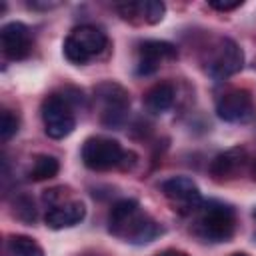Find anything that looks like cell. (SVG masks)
Masks as SVG:
<instances>
[{
    "mask_svg": "<svg viewBox=\"0 0 256 256\" xmlns=\"http://www.w3.org/2000/svg\"><path fill=\"white\" fill-rule=\"evenodd\" d=\"M40 116L44 124V132L54 138L62 140L70 136L76 128V114H74V100L64 92H52L42 100Z\"/></svg>",
    "mask_w": 256,
    "mask_h": 256,
    "instance_id": "cell-5",
    "label": "cell"
},
{
    "mask_svg": "<svg viewBox=\"0 0 256 256\" xmlns=\"http://www.w3.org/2000/svg\"><path fill=\"white\" fill-rule=\"evenodd\" d=\"M28 6L30 8H54V6H58V2H28Z\"/></svg>",
    "mask_w": 256,
    "mask_h": 256,
    "instance_id": "cell-21",
    "label": "cell"
},
{
    "mask_svg": "<svg viewBox=\"0 0 256 256\" xmlns=\"http://www.w3.org/2000/svg\"><path fill=\"white\" fill-rule=\"evenodd\" d=\"M160 192L180 214H194L204 202L198 184L188 176H172L164 180L160 184Z\"/></svg>",
    "mask_w": 256,
    "mask_h": 256,
    "instance_id": "cell-9",
    "label": "cell"
},
{
    "mask_svg": "<svg viewBox=\"0 0 256 256\" xmlns=\"http://www.w3.org/2000/svg\"><path fill=\"white\" fill-rule=\"evenodd\" d=\"M18 128H20V118H18V114H14L12 110L4 108V110H2V120H0V138H2L4 142H8V140L18 132Z\"/></svg>",
    "mask_w": 256,
    "mask_h": 256,
    "instance_id": "cell-18",
    "label": "cell"
},
{
    "mask_svg": "<svg viewBox=\"0 0 256 256\" xmlns=\"http://www.w3.org/2000/svg\"><path fill=\"white\" fill-rule=\"evenodd\" d=\"M108 230L122 242L138 246L148 244L164 234V228L132 198H124L112 204L108 212Z\"/></svg>",
    "mask_w": 256,
    "mask_h": 256,
    "instance_id": "cell-1",
    "label": "cell"
},
{
    "mask_svg": "<svg viewBox=\"0 0 256 256\" xmlns=\"http://www.w3.org/2000/svg\"><path fill=\"white\" fill-rule=\"evenodd\" d=\"M178 50L174 44L166 40H142L138 44V58H136V74L150 76L154 74L164 62L176 60Z\"/></svg>",
    "mask_w": 256,
    "mask_h": 256,
    "instance_id": "cell-11",
    "label": "cell"
},
{
    "mask_svg": "<svg viewBox=\"0 0 256 256\" xmlns=\"http://www.w3.org/2000/svg\"><path fill=\"white\" fill-rule=\"evenodd\" d=\"M156 256H188L186 252H180V250H162V252H158Z\"/></svg>",
    "mask_w": 256,
    "mask_h": 256,
    "instance_id": "cell-22",
    "label": "cell"
},
{
    "mask_svg": "<svg viewBox=\"0 0 256 256\" xmlns=\"http://www.w3.org/2000/svg\"><path fill=\"white\" fill-rule=\"evenodd\" d=\"M194 214V234L204 242H228L236 232V212L230 204L204 200Z\"/></svg>",
    "mask_w": 256,
    "mask_h": 256,
    "instance_id": "cell-3",
    "label": "cell"
},
{
    "mask_svg": "<svg viewBox=\"0 0 256 256\" xmlns=\"http://www.w3.org/2000/svg\"><path fill=\"white\" fill-rule=\"evenodd\" d=\"M2 52L8 60H24L32 52V32L22 22H8L0 30Z\"/></svg>",
    "mask_w": 256,
    "mask_h": 256,
    "instance_id": "cell-13",
    "label": "cell"
},
{
    "mask_svg": "<svg viewBox=\"0 0 256 256\" xmlns=\"http://www.w3.org/2000/svg\"><path fill=\"white\" fill-rule=\"evenodd\" d=\"M216 114L224 122H246L254 116V100L248 90L232 88L218 96L216 100Z\"/></svg>",
    "mask_w": 256,
    "mask_h": 256,
    "instance_id": "cell-10",
    "label": "cell"
},
{
    "mask_svg": "<svg viewBox=\"0 0 256 256\" xmlns=\"http://www.w3.org/2000/svg\"><path fill=\"white\" fill-rule=\"evenodd\" d=\"M242 4H244L242 0H236V2H216V0H212V2H208V6L214 8V10H218V12H230V10L240 8Z\"/></svg>",
    "mask_w": 256,
    "mask_h": 256,
    "instance_id": "cell-20",
    "label": "cell"
},
{
    "mask_svg": "<svg viewBox=\"0 0 256 256\" xmlns=\"http://www.w3.org/2000/svg\"><path fill=\"white\" fill-rule=\"evenodd\" d=\"M46 208L44 214V222L48 228L52 230H62V228H72L76 224H80L86 216V206L82 200L72 198L66 194L64 186L58 188H50L42 194Z\"/></svg>",
    "mask_w": 256,
    "mask_h": 256,
    "instance_id": "cell-6",
    "label": "cell"
},
{
    "mask_svg": "<svg viewBox=\"0 0 256 256\" xmlns=\"http://www.w3.org/2000/svg\"><path fill=\"white\" fill-rule=\"evenodd\" d=\"M14 206H16L14 214H16L20 220H24V222H34V218H36V210H34V202H32L28 196H20V198H16Z\"/></svg>",
    "mask_w": 256,
    "mask_h": 256,
    "instance_id": "cell-19",
    "label": "cell"
},
{
    "mask_svg": "<svg viewBox=\"0 0 256 256\" xmlns=\"http://www.w3.org/2000/svg\"><path fill=\"white\" fill-rule=\"evenodd\" d=\"M114 8L124 20L132 24H158L166 14L164 2H158V0L122 2V4H116Z\"/></svg>",
    "mask_w": 256,
    "mask_h": 256,
    "instance_id": "cell-14",
    "label": "cell"
},
{
    "mask_svg": "<svg viewBox=\"0 0 256 256\" xmlns=\"http://www.w3.org/2000/svg\"><path fill=\"white\" fill-rule=\"evenodd\" d=\"M232 256H248V254H244V252H236V254H232Z\"/></svg>",
    "mask_w": 256,
    "mask_h": 256,
    "instance_id": "cell-23",
    "label": "cell"
},
{
    "mask_svg": "<svg viewBox=\"0 0 256 256\" xmlns=\"http://www.w3.org/2000/svg\"><path fill=\"white\" fill-rule=\"evenodd\" d=\"M8 254L10 256H44V250L30 236L14 234L8 238Z\"/></svg>",
    "mask_w": 256,
    "mask_h": 256,
    "instance_id": "cell-17",
    "label": "cell"
},
{
    "mask_svg": "<svg viewBox=\"0 0 256 256\" xmlns=\"http://www.w3.org/2000/svg\"><path fill=\"white\" fill-rule=\"evenodd\" d=\"M174 98H176V90H174V86L170 82H156L144 94V104H146L148 112L164 114L166 110L172 108Z\"/></svg>",
    "mask_w": 256,
    "mask_h": 256,
    "instance_id": "cell-15",
    "label": "cell"
},
{
    "mask_svg": "<svg viewBox=\"0 0 256 256\" xmlns=\"http://www.w3.org/2000/svg\"><path fill=\"white\" fill-rule=\"evenodd\" d=\"M80 158L86 168L94 172H106L112 168L130 170L136 164V154L124 150L118 140L108 136H90L84 140Z\"/></svg>",
    "mask_w": 256,
    "mask_h": 256,
    "instance_id": "cell-2",
    "label": "cell"
},
{
    "mask_svg": "<svg viewBox=\"0 0 256 256\" xmlns=\"http://www.w3.org/2000/svg\"><path fill=\"white\" fill-rule=\"evenodd\" d=\"M94 98L100 104V120L104 126L118 128L130 110V94L128 90L112 80L100 82L94 88Z\"/></svg>",
    "mask_w": 256,
    "mask_h": 256,
    "instance_id": "cell-7",
    "label": "cell"
},
{
    "mask_svg": "<svg viewBox=\"0 0 256 256\" xmlns=\"http://www.w3.org/2000/svg\"><path fill=\"white\" fill-rule=\"evenodd\" d=\"M244 66V52L232 38H220L208 54L206 60V72L212 80L222 82L236 72H240Z\"/></svg>",
    "mask_w": 256,
    "mask_h": 256,
    "instance_id": "cell-8",
    "label": "cell"
},
{
    "mask_svg": "<svg viewBox=\"0 0 256 256\" xmlns=\"http://www.w3.org/2000/svg\"><path fill=\"white\" fill-rule=\"evenodd\" d=\"M248 164H250V156H248L246 148L234 146V148H228L214 156V160L210 162V174L218 182L234 180L242 172H246Z\"/></svg>",
    "mask_w": 256,
    "mask_h": 256,
    "instance_id": "cell-12",
    "label": "cell"
},
{
    "mask_svg": "<svg viewBox=\"0 0 256 256\" xmlns=\"http://www.w3.org/2000/svg\"><path fill=\"white\" fill-rule=\"evenodd\" d=\"M60 170V162L58 158L50 156V154H38L30 168H28V178L32 182H42V180H48V178H54Z\"/></svg>",
    "mask_w": 256,
    "mask_h": 256,
    "instance_id": "cell-16",
    "label": "cell"
},
{
    "mask_svg": "<svg viewBox=\"0 0 256 256\" xmlns=\"http://www.w3.org/2000/svg\"><path fill=\"white\" fill-rule=\"evenodd\" d=\"M108 46V36L104 30L92 24H82L76 26L64 40L62 52L64 58L76 66L88 64L96 56H100Z\"/></svg>",
    "mask_w": 256,
    "mask_h": 256,
    "instance_id": "cell-4",
    "label": "cell"
}]
</instances>
